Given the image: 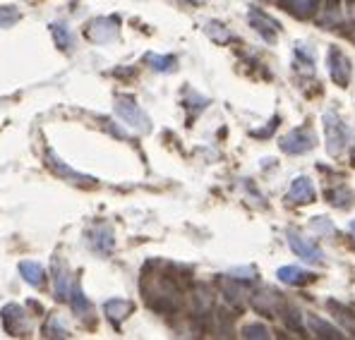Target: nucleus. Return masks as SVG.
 <instances>
[{
    "instance_id": "obj_1",
    "label": "nucleus",
    "mask_w": 355,
    "mask_h": 340,
    "mask_svg": "<svg viewBox=\"0 0 355 340\" xmlns=\"http://www.w3.org/2000/svg\"><path fill=\"white\" fill-rule=\"evenodd\" d=\"M322 123H324V132H327L329 156H338L343 149H346V144L351 142V137H353L351 129L346 127V123H343L334 111H327L322 115Z\"/></svg>"
},
{
    "instance_id": "obj_2",
    "label": "nucleus",
    "mask_w": 355,
    "mask_h": 340,
    "mask_svg": "<svg viewBox=\"0 0 355 340\" xmlns=\"http://www.w3.org/2000/svg\"><path fill=\"white\" fill-rule=\"evenodd\" d=\"M113 108H116L118 118L123 120L125 125H130L132 129H137V132H149V129H151L149 115L139 108V103L135 101L132 96H116Z\"/></svg>"
},
{
    "instance_id": "obj_3",
    "label": "nucleus",
    "mask_w": 355,
    "mask_h": 340,
    "mask_svg": "<svg viewBox=\"0 0 355 340\" xmlns=\"http://www.w3.org/2000/svg\"><path fill=\"white\" fill-rule=\"evenodd\" d=\"M317 144V134L312 127H307V125H302V127L297 129H291L288 134H284V137L279 139V146L284 154H291V156H300V154H307V151H312Z\"/></svg>"
},
{
    "instance_id": "obj_4",
    "label": "nucleus",
    "mask_w": 355,
    "mask_h": 340,
    "mask_svg": "<svg viewBox=\"0 0 355 340\" xmlns=\"http://www.w3.org/2000/svg\"><path fill=\"white\" fill-rule=\"evenodd\" d=\"M46 165H49V168L53 170L60 180L70 182V185H77V187H94V185H96V180H94L92 175H82V172L72 170L70 165H67L65 161H62L60 156L55 154V151H51V149L46 151Z\"/></svg>"
},
{
    "instance_id": "obj_5",
    "label": "nucleus",
    "mask_w": 355,
    "mask_h": 340,
    "mask_svg": "<svg viewBox=\"0 0 355 340\" xmlns=\"http://www.w3.org/2000/svg\"><path fill=\"white\" fill-rule=\"evenodd\" d=\"M327 62H329V75H331V80L336 82L341 89H346L351 84V77H353V65L351 60H348V55L343 53L338 46H331L327 53Z\"/></svg>"
},
{
    "instance_id": "obj_6",
    "label": "nucleus",
    "mask_w": 355,
    "mask_h": 340,
    "mask_svg": "<svg viewBox=\"0 0 355 340\" xmlns=\"http://www.w3.org/2000/svg\"><path fill=\"white\" fill-rule=\"evenodd\" d=\"M0 321H3L5 333L10 336H27L29 333V314L19 305H5L0 310Z\"/></svg>"
},
{
    "instance_id": "obj_7",
    "label": "nucleus",
    "mask_w": 355,
    "mask_h": 340,
    "mask_svg": "<svg viewBox=\"0 0 355 340\" xmlns=\"http://www.w3.org/2000/svg\"><path fill=\"white\" fill-rule=\"evenodd\" d=\"M288 244L302 261H307V264H322V261H324V252L317 247V242L302 238L297 230H288Z\"/></svg>"
},
{
    "instance_id": "obj_8",
    "label": "nucleus",
    "mask_w": 355,
    "mask_h": 340,
    "mask_svg": "<svg viewBox=\"0 0 355 340\" xmlns=\"http://www.w3.org/2000/svg\"><path fill=\"white\" fill-rule=\"evenodd\" d=\"M118 17H96L87 24V39L94 44H108L118 36Z\"/></svg>"
},
{
    "instance_id": "obj_9",
    "label": "nucleus",
    "mask_w": 355,
    "mask_h": 340,
    "mask_svg": "<svg viewBox=\"0 0 355 340\" xmlns=\"http://www.w3.org/2000/svg\"><path fill=\"white\" fill-rule=\"evenodd\" d=\"M87 242H89V247H92L94 252L108 256L113 252V247H116V235H113L111 226H106V223H98V226H94L87 233Z\"/></svg>"
},
{
    "instance_id": "obj_10",
    "label": "nucleus",
    "mask_w": 355,
    "mask_h": 340,
    "mask_svg": "<svg viewBox=\"0 0 355 340\" xmlns=\"http://www.w3.org/2000/svg\"><path fill=\"white\" fill-rule=\"evenodd\" d=\"M248 19H250V27L257 31L264 41H274V36L279 34V29H281V24L259 8H250Z\"/></svg>"
},
{
    "instance_id": "obj_11",
    "label": "nucleus",
    "mask_w": 355,
    "mask_h": 340,
    "mask_svg": "<svg viewBox=\"0 0 355 340\" xmlns=\"http://www.w3.org/2000/svg\"><path fill=\"white\" fill-rule=\"evenodd\" d=\"M70 290H72V280H70V274H67V264L55 256L53 259V292H55V300L58 302H65L70 297Z\"/></svg>"
},
{
    "instance_id": "obj_12",
    "label": "nucleus",
    "mask_w": 355,
    "mask_h": 340,
    "mask_svg": "<svg viewBox=\"0 0 355 340\" xmlns=\"http://www.w3.org/2000/svg\"><path fill=\"white\" fill-rule=\"evenodd\" d=\"M317 199L315 195V187H312V180L307 175H300L293 180L288 190V202L297 204V206H305V204H312Z\"/></svg>"
},
{
    "instance_id": "obj_13",
    "label": "nucleus",
    "mask_w": 355,
    "mask_h": 340,
    "mask_svg": "<svg viewBox=\"0 0 355 340\" xmlns=\"http://www.w3.org/2000/svg\"><path fill=\"white\" fill-rule=\"evenodd\" d=\"M279 8H284L286 12H291L297 19H310L320 10V0H276Z\"/></svg>"
},
{
    "instance_id": "obj_14",
    "label": "nucleus",
    "mask_w": 355,
    "mask_h": 340,
    "mask_svg": "<svg viewBox=\"0 0 355 340\" xmlns=\"http://www.w3.org/2000/svg\"><path fill=\"white\" fill-rule=\"evenodd\" d=\"M276 276H279L281 283L295 285V287L310 285V283H315V280H317L315 274H310V271H305V269H297V266H281V269L276 271Z\"/></svg>"
},
{
    "instance_id": "obj_15",
    "label": "nucleus",
    "mask_w": 355,
    "mask_h": 340,
    "mask_svg": "<svg viewBox=\"0 0 355 340\" xmlns=\"http://www.w3.org/2000/svg\"><path fill=\"white\" fill-rule=\"evenodd\" d=\"M19 276H22V280L31 287H44L46 280H49V276H46V269L39 264V261H19L17 266Z\"/></svg>"
},
{
    "instance_id": "obj_16",
    "label": "nucleus",
    "mask_w": 355,
    "mask_h": 340,
    "mask_svg": "<svg viewBox=\"0 0 355 340\" xmlns=\"http://www.w3.org/2000/svg\"><path fill=\"white\" fill-rule=\"evenodd\" d=\"M135 305L130 300H120V297H116V300H108L103 302V314L108 316V321L113 323L116 328H120V323L125 321V319L132 314Z\"/></svg>"
},
{
    "instance_id": "obj_17",
    "label": "nucleus",
    "mask_w": 355,
    "mask_h": 340,
    "mask_svg": "<svg viewBox=\"0 0 355 340\" xmlns=\"http://www.w3.org/2000/svg\"><path fill=\"white\" fill-rule=\"evenodd\" d=\"M307 326H310V331L315 333L317 338H324V340H341L343 338V333L338 331L334 323L320 319L317 314H310V316H307Z\"/></svg>"
},
{
    "instance_id": "obj_18",
    "label": "nucleus",
    "mask_w": 355,
    "mask_h": 340,
    "mask_svg": "<svg viewBox=\"0 0 355 340\" xmlns=\"http://www.w3.org/2000/svg\"><path fill=\"white\" fill-rule=\"evenodd\" d=\"M70 307H72V312L77 314L80 319H87L89 314H92V302L87 300V295H85V290H82V285H80V280H72V290H70Z\"/></svg>"
},
{
    "instance_id": "obj_19",
    "label": "nucleus",
    "mask_w": 355,
    "mask_h": 340,
    "mask_svg": "<svg viewBox=\"0 0 355 340\" xmlns=\"http://www.w3.org/2000/svg\"><path fill=\"white\" fill-rule=\"evenodd\" d=\"M144 62L151 67L154 72H161V75H171V72L178 70V57L175 55H159V53H147L144 55Z\"/></svg>"
},
{
    "instance_id": "obj_20",
    "label": "nucleus",
    "mask_w": 355,
    "mask_h": 340,
    "mask_svg": "<svg viewBox=\"0 0 355 340\" xmlns=\"http://www.w3.org/2000/svg\"><path fill=\"white\" fill-rule=\"evenodd\" d=\"M51 34H53L55 46L62 51V53H70L72 46H75V39H72V31L65 22H53L51 24Z\"/></svg>"
},
{
    "instance_id": "obj_21",
    "label": "nucleus",
    "mask_w": 355,
    "mask_h": 340,
    "mask_svg": "<svg viewBox=\"0 0 355 340\" xmlns=\"http://www.w3.org/2000/svg\"><path fill=\"white\" fill-rule=\"evenodd\" d=\"M218 283H221V287H223V295H226V300L231 302V305H236V307H240V310H243L248 292H245L243 287H238V285H236V278L226 276V278H221Z\"/></svg>"
},
{
    "instance_id": "obj_22",
    "label": "nucleus",
    "mask_w": 355,
    "mask_h": 340,
    "mask_svg": "<svg viewBox=\"0 0 355 340\" xmlns=\"http://www.w3.org/2000/svg\"><path fill=\"white\" fill-rule=\"evenodd\" d=\"M276 314L281 316V321H284L286 328H291V331L302 333V336H305V328H302V316H300V312H297L295 307L286 305V307H281Z\"/></svg>"
},
{
    "instance_id": "obj_23",
    "label": "nucleus",
    "mask_w": 355,
    "mask_h": 340,
    "mask_svg": "<svg viewBox=\"0 0 355 340\" xmlns=\"http://www.w3.org/2000/svg\"><path fill=\"white\" fill-rule=\"evenodd\" d=\"M327 197H329V202H331L336 208H351L353 204H355V195H353L351 190H348L346 185H338L336 190H329Z\"/></svg>"
},
{
    "instance_id": "obj_24",
    "label": "nucleus",
    "mask_w": 355,
    "mask_h": 340,
    "mask_svg": "<svg viewBox=\"0 0 355 340\" xmlns=\"http://www.w3.org/2000/svg\"><path fill=\"white\" fill-rule=\"evenodd\" d=\"M205 31H207L209 39L216 41V44H228V41L233 39L231 31H228L226 27H223L221 22H216V19H211V22H207V24H205Z\"/></svg>"
},
{
    "instance_id": "obj_25",
    "label": "nucleus",
    "mask_w": 355,
    "mask_h": 340,
    "mask_svg": "<svg viewBox=\"0 0 355 340\" xmlns=\"http://www.w3.org/2000/svg\"><path fill=\"white\" fill-rule=\"evenodd\" d=\"M327 307L331 310L334 314L338 316V321H343L346 323V331H351L353 336H355V314L353 312H348L343 305H338V302H334V300H329L327 302Z\"/></svg>"
},
{
    "instance_id": "obj_26",
    "label": "nucleus",
    "mask_w": 355,
    "mask_h": 340,
    "mask_svg": "<svg viewBox=\"0 0 355 340\" xmlns=\"http://www.w3.org/2000/svg\"><path fill=\"white\" fill-rule=\"evenodd\" d=\"M44 336L46 338H70V331H67V326L58 316H49V321H46V326H44Z\"/></svg>"
},
{
    "instance_id": "obj_27",
    "label": "nucleus",
    "mask_w": 355,
    "mask_h": 340,
    "mask_svg": "<svg viewBox=\"0 0 355 340\" xmlns=\"http://www.w3.org/2000/svg\"><path fill=\"white\" fill-rule=\"evenodd\" d=\"M19 19H22V12L15 5H0V29H10Z\"/></svg>"
},
{
    "instance_id": "obj_28",
    "label": "nucleus",
    "mask_w": 355,
    "mask_h": 340,
    "mask_svg": "<svg viewBox=\"0 0 355 340\" xmlns=\"http://www.w3.org/2000/svg\"><path fill=\"white\" fill-rule=\"evenodd\" d=\"M240 336L248 338V340H266V338H271V333L264 323H248V326H243Z\"/></svg>"
},
{
    "instance_id": "obj_29",
    "label": "nucleus",
    "mask_w": 355,
    "mask_h": 340,
    "mask_svg": "<svg viewBox=\"0 0 355 340\" xmlns=\"http://www.w3.org/2000/svg\"><path fill=\"white\" fill-rule=\"evenodd\" d=\"M310 228L315 230L317 235H334V233H336L334 223L329 221L327 216H315V218H310Z\"/></svg>"
},
{
    "instance_id": "obj_30",
    "label": "nucleus",
    "mask_w": 355,
    "mask_h": 340,
    "mask_svg": "<svg viewBox=\"0 0 355 340\" xmlns=\"http://www.w3.org/2000/svg\"><path fill=\"white\" fill-rule=\"evenodd\" d=\"M187 96H190V101H185V106H187V108L195 106L197 111H205V108L209 106V98L200 96V93H195V91H190V89H187Z\"/></svg>"
},
{
    "instance_id": "obj_31",
    "label": "nucleus",
    "mask_w": 355,
    "mask_h": 340,
    "mask_svg": "<svg viewBox=\"0 0 355 340\" xmlns=\"http://www.w3.org/2000/svg\"><path fill=\"white\" fill-rule=\"evenodd\" d=\"M228 276L231 278H236V280H250V278H254V266H240V269H231L228 271Z\"/></svg>"
},
{
    "instance_id": "obj_32",
    "label": "nucleus",
    "mask_w": 355,
    "mask_h": 340,
    "mask_svg": "<svg viewBox=\"0 0 355 340\" xmlns=\"http://www.w3.org/2000/svg\"><path fill=\"white\" fill-rule=\"evenodd\" d=\"M279 123H281V118H279V115H274V118H271V123L266 125L264 129H257V132H252V137H259V139L271 137V134H274V129L279 127Z\"/></svg>"
},
{
    "instance_id": "obj_33",
    "label": "nucleus",
    "mask_w": 355,
    "mask_h": 340,
    "mask_svg": "<svg viewBox=\"0 0 355 340\" xmlns=\"http://www.w3.org/2000/svg\"><path fill=\"white\" fill-rule=\"evenodd\" d=\"M322 8L327 10V12H336L338 8H341V0H324V5Z\"/></svg>"
},
{
    "instance_id": "obj_34",
    "label": "nucleus",
    "mask_w": 355,
    "mask_h": 340,
    "mask_svg": "<svg viewBox=\"0 0 355 340\" xmlns=\"http://www.w3.org/2000/svg\"><path fill=\"white\" fill-rule=\"evenodd\" d=\"M351 235L355 238V221H351Z\"/></svg>"
},
{
    "instance_id": "obj_35",
    "label": "nucleus",
    "mask_w": 355,
    "mask_h": 340,
    "mask_svg": "<svg viewBox=\"0 0 355 340\" xmlns=\"http://www.w3.org/2000/svg\"><path fill=\"white\" fill-rule=\"evenodd\" d=\"M187 3H207V0H187Z\"/></svg>"
},
{
    "instance_id": "obj_36",
    "label": "nucleus",
    "mask_w": 355,
    "mask_h": 340,
    "mask_svg": "<svg viewBox=\"0 0 355 340\" xmlns=\"http://www.w3.org/2000/svg\"><path fill=\"white\" fill-rule=\"evenodd\" d=\"M348 3H355V0H348Z\"/></svg>"
}]
</instances>
